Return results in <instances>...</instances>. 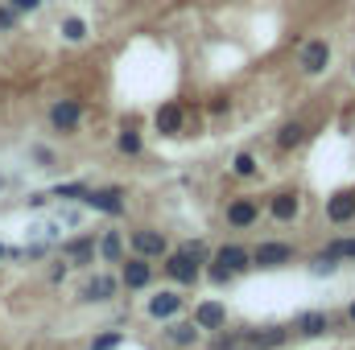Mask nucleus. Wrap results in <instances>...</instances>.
<instances>
[{"label":"nucleus","mask_w":355,"mask_h":350,"mask_svg":"<svg viewBox=\"0 0 355 350\" xmlns=\"http://www.w3.org/2000/svg\"><path fill=\"white\" fill-rule=\"evenodd\" d=\"M248 268H252V248H244V243H223L219 252H211L207 276H211L215 284H227V280L244 276Z\"/></svg>","instance_id":"obj_1"},{"label":"nucleus","mask_w":355,"mask_h":350,"mask_svg":"<svg viewBox=\"0 0 355 350\" xmlns=\"http://www.w3.org/2000/svg\"><path fill=\"white\" fill-rule=\"evenodd\" d=\"M293 260H297V248L285 243V239H261L252 248V268H265V272L285 268V264H293Z\"/></svg>","instance_id":"obj_2"},{"label":"nucleus","mask_w":355,"mask_h":350,"mask_svg":"<svg viewBox=\"0 0 355 350\" xmlns=\"http://www.w3.org/2000/svg\"><path fill=\"white\" fill-rule=\"evenodd\" d=\"M128 243H132V256H145V260H162V256L170 252V239H166V231H157V227H137V231L128 235Z\"/></svg>","instance_id":"obj_3"},{"label":"nucleus","mask_w":355,"mask_h":350,"mask_svg":"<svg viewBox=\"0 0 355 350\" xmlns=\"http://www.w3.org/2000/svg\"><path fill=\"white\" fill-rule=\"evenodd\" d=\"M297 66H302L306 75H322V71L331 66V42H327V37H310V42H302V50H297Z\"/></svg>","instance_id":"obj_4"},{"label":"nucleus","mask_w":355,"mask_h":350,"mask_svg":"<svg viewBox=\"0 0 355 350\" xmlns=\"http://www.w3.org/2000/svg\"><path fill=\"white\" fill-rule=\"evenodd\" d=\"M162 272H166L174 284H198L202 264H194L186 252H166V256H162Z\"/></svg>","instance_id":"obj_5"},{"label":"nucleus","mask_w":355,"mask_h":350,"mask_svg":"<svg viewBox=\"0 0 355 350\" xmlns=\"http://www.w3.org/2000/svg\"><path fill=\"white\" fill-rule=\"evenodd\" d=\"M79 124H83V103H79V99H58V103L50 107V128H54V132L71 136V132H79Z\"/></svg>","instance_id":"obj_6"},{"label":"nucleus","mask_w":355,"mask_h":350,"mask_svg":"<svg viewBox=\"0 0 355 350\" xmlns=\"http://www.w3.org/2000/svg\"><path fill=\"white\" fill-rule=\"evenodd\" d=\"M223 219H227V227L248 231V227L261 223V202H257V198H232L227 210H223Z\"/></svg>","instance_id":"obj_7"},{"label":"nucleus","mask_w":355,"mask_h":350,"mask_svg":"<svg viewBox=\"0 0 355 350\" xmlns=\"http://www.w3.org/2000/svg\"><path fill=\"white\" fill-rule=\"evenodd\" d=\"M289 330H293V338H322L331 330V313L327 309H306L289 322Z\"/></svg>","instance_id":"obj_8"},{"label":"nucleus","mask_w":355,"mask_h":350,"mask_svg":"<svg viewBox=\"0 0 355 350\" xmlns=\"http://www.w3.org/2000/svg\"><path fill=\"white\" fill-rule=\"evenodd\" d=\"M120 284L124 288H149L153 284V260H145V256L120 260Z\"/></svg>","instance_id":"obj_9"},{"label":"nucleus","mask_w":355,"mask_h":350,"mask_svg":"<svg viewBox=\"0 0 355 350\" xmlns=\"http://www.w3.org/2000/svg\"><path fill=\"white\" fill-rule=\"evenodd\" d=\"M297 214H302V194L297 190H277L268 198V219L272 223H293Z\"/></svg>","instance_id":"obj_10"},{"label":"nucleus","mask_w":355,"mask_h":350,"mask_svg":"<svg viewBox=\"0 0 355 350\" xmlns=\"http://www.w3.org/2000/svg\"><path fill=\"white\" fill-rule=\"evenodd\" d=\"M116 293H120V276H112V272H95L87 284H83L79 297H83L87 305H103V301H112Z\"/></svg>","instance_id":"obj_11"},{"label":"nucleus","mask_w":355,"mask_h":350,"mask_svg":"<svg viewBox=\"0 0 355 350\" xmlns=\"http://www.w3.org/2000/svg\"><path fill=\"white\" fill-rule=\"evenodd\" d=\"M327 223H335V227L355 223V190H335L327 198Z\"/></svg>","instance_id":"obj_12"},{"label":"nucleus","mask_w":355,"mask_h":350,"mask_svg":"<svg viewBox=\"0 0 355 350\" xmlns=\"http://www.w3.org/2000/svg\"><path fill=\"white\" fill-rule=\"evenodd\" d=\"M190 322H194L198 330H227V305H223V301H198Z\"/></svg>","instance_id":"obj_13"},{"label":"nucleus","mask_w":355,"mask_h":350,"mask_svg":"<svg viewBox=\"0 0 355 350\" xmlns=\"http://www.w3.org/2000/svg\"><path fill=\"white\" fill-rule=\"evenodd\" d=\"M182 305H186V301L178 297L174 288H162V293H153V297H149V305H145V309H149V317H153V322H174L178 313H182Z\"/></svg>","instance_id":"obj_14"},{"label":"nucleus","mask_w":355,"mask_h":350,"mask_svg":"<svg viewBox=\"0 0 355 350\" xmlns=\"http://www.w3.org/2000/svg\"><path fill=\"white\" fill-rule=\"evenodd\" d=\"M83 206L116 219V214H124V190H87L83 194Z\"/></svg>","instance_id":"obj_15"},{"label":"nucleus","mask_w":355,"mask_h":350,"mask_svg":"<svg viewBox=\"0 0 355 350\" xmlns=\"http://www.w3.org/2000/svg\"><path fill=\"white\" fill-rule=\"evenodd\" d=\"M153 128H157L162 136H182V128H186V107H182V103H162L157 116H153Z\"/></svg>","instance_id":"obj_16"},{"label":"nucleus","mask_w":355,"mask_h":350,"mask_svg":"<svg viewBox=\"0 0 355 350\" xmlns=\"http://www.w3.org/2000/svg\"><path fill=\"white\" fill-rule=\"evenodd\" d=\"M95 235H79V239H67L62 243V256H67V264H75V268H87V264H95Z\"/></svg>","instance_id":"obj_17"},{"label":"nucleus","mask_w":355,"mask_h":350,"mask_svg":"<svg viewBox=\"0 0 355 350\" xmlns=\"http://www.w3.org/2000/svg\"><path fill=\"white\" fill-rule=\"evenodd\" d=\"M248 334V342L257 350H281L289 338H293V330L289 326H265V330H244Z\"/></svg>","instance_id":"obj_18"},{"label":"nucleus","mask_w":355,"mask_h":350,"mask_svg":"<svg viewBox=\"0 0 355 350\" xmlns=\"http://www.w3.org/2000/svg\"><path fill=\"white\" fill-rule=\"evenodd\" d=\"M306 140H310V128H306L302 120H289V124H281V128H277V149H281V153L302 149Z\"/></svg>","instance_id":"obj_19"},{"label":"nucleus","mask_w":355,"mask_h":350,"mask_svg":"<svg viewBox=\"0 0 355 350\" xmlns=\"http://www.w3.org/2000/svg\"><path fill=\"white\" fill-rule=\"evenodd\" d=\"M95 252H99L103 264H120L124 260V235H120V231H103L99 243H95Z\"/></svg>","instance_id":"obj_20"},{"label":"nucleus","mask_w":355,"mask_h":350,"mask_svg":"<svg viewBox=\"0 0 355 350\" xmlns=\"http://www.w3.org/2000/svg\"><path fill=\"white\" fill-rule=\"evenodd\" d=\"M198 326L194 322H170V330H166V338H170V347H178V350H186V347H194L198 342Z\"/></svg>","instance_id":"obj_21"},{"label":"nucleus","mask_w":355,"mask_h":350,"mask_svg":"<svg viewBox=\"0 0 355 350\" xmlns=\"http://www.w3.org/2000/svg\"><path fill=\"white\" fill-rule=\"evenodd\" d=\"M232 174H236V177H257V174H261V161H257V153L240 149V153L232 157Z\"/></svg>","instance_id":"obj_22"},{"label":"nucleus","mask_w":355,"mask_h":350,"mask_svg":"<svg viewBox=\"0 0 355 350\" xmlns=\"http://www.w3.org/2000/svg\"><path fill=\"white\" fill-rule=\"evenodd\" d=\"M116 149H120L124 157H137V153L145 149V140H141V132H137V128H120V136H116Z\"/></svg>","instance_id":"obj_23"},{"label":"nucleus","mask_w":355,"mask_h":350,"mask_svg":"<svg viewBox=\"0 0 355 350\" xmlns=\"http://www.w3.org/2000/svg\"><path fill=\"white\" fill-rule=\"evenodd\" d=\"M322 252H331L339 264H343V260H355V235H339V239H331Z\"/></svg>","instance_id":"obj_24"},{"label":"nucleus","mask_w":355,"mask_h":350,"mask_svg":"<svg viewBox=\"0 0 355 350\" xmlns=\"http://www.w3.org/2000/svg\"><path fill=\"white\" fill-rule=\"evenodd\" d=\"M62 37L67 42H87V21L83 17H67L62 21Z\"/></svg>","instance_id":"obj_25"},{"label":"nucleus","mask_w":355,"mask_h":350,"mask_svg":"<svg viewBox=\"0 0 355 350\" xmlns=\"http://www.w3.org/2000/svg\"><path fill=\"white\" fill-rule=\"evenodd\" d=\"M335 268H339V260H335L331 252H314V256H310V272H314V276H331Z\"/></svg>","instance_id":"obj_26"},{"label":"nucleus","mask_w":355,"mask_h":350,"mask_svg":"<svg viewBox=\"0 0 355 350\" xmlns=\"http://www.w3.org/2000/svg\"><path fill=\"white\" fill-rule=\"evenodd\" d=\"M178 252H186V256H190L194 264H211V248H207L202 239H186V243H182Z\"/></svg>","instance_id":"obj_27"},{"label":"nucleus","mask_w":355,"mask_h":350,"mask_svg":"<svg viewBox=\"0 0 355 350\" xmlns=\"http://www.w3.org/2000/svg\"><path fill=\"white\" fill-rule=\"evenodd\" d=\"M120 342H124V334H120V330H112V334H99V338L91 342V350H116Z\"/></svg>","instance_id":"obj_28"},{"label":"nucleus","mask_w":355,"mask_h":350,"mask_svg":"<svg viewBox=\"0 0 355 350\" xmlns=\"http://www.w3.org/2000/svg\"><path fill=\"white\" fill-rule=\"evenodd\" d=\"M83 194H87L83 181H71V185H58V190H54V198H79V202H83Z\"/></svg>","instance_id":"obj_29"},{"label":"nucleus","mask_w":355,"mask_h":350,"mask_svg":"<svg viewBox=\"0 0 355 350\" xmlns=\"http://www.w3.org/2000/svg\"><path fill=\"white\" fill-rule=\"evenodd\" d=\"M17 17H21V12H17L12 4H8V8H0V33H4V29H12V25H17Z\"/></svg>","instance_id":"obj_30"},{"label":"nucleus","mask_w":355,"mask_h":350,"mask_svg":"<svg viewBox=\"0 0 355 350\" xmlns=\"http://www.w3.org/2000/svg\"><path fill=\"white\" fill-rule=\"evenodd\" d=\"M8 4H12V8H17V12H33V8H37V4H42V0H8Z\"/></svg>","instance_id":"obj_31"},{"label":"nucleus","mask_w":355,"mask_h":350,"mask_svg":"<svg viewBox=\"0 0 355 350\" xmlns=\"http://www.w3.org/2000/svg\"><path fill=\"white\" fill-rule=\"evenodd\" d=\"M347 322H352V326H355V301H352V305H347Z\"/></svg>","instance_id":"obj_32"},{"label":"nucleus","mask_w":355,"mask_h":350,"mask_svg":"<svg viewBox=\"0 0 355 350\" xmlns=\"http://www.w3.org/2000/svg\"><path fill=\"white\" fill-rule=\"evenodd\" d=\"M352 79H355V62H352Z\"/></svg>","instance_id":"obj_33"},{"label":"nucleus","mask_w":355,"mask_h":350,"mask_svg":"<svg viewBox=\"0 0 355 350\" xmlns=\"http://www.w3.org/2000/svg\"><path fill=\"white\" fill-rule=\"evenodd\" d=\"M0 256H4V248H0Z\"/></svg>","instance_id":"obj_34"}]
</instances>
